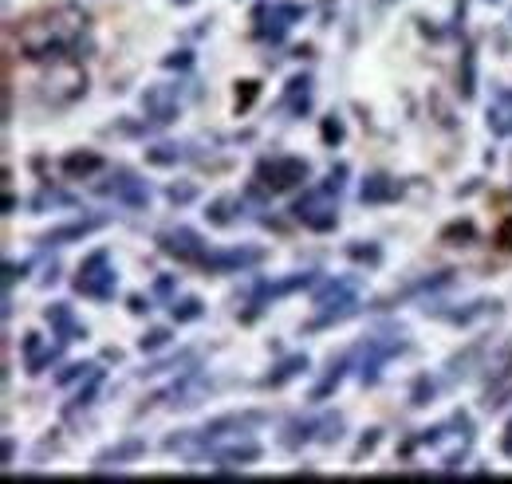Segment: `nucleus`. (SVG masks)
I'll list each match as a JSON object with an SVG mask.
<instances>
[{
    "label": "nucleus",
    "instance_id": "nucleus-1",
    "mask_svg": "<svg viewBox=\"0 0 512 484\" xmlns=\"http://www.w3.org/2000/svg\"><path fill=\"white\" fill-rule=\"evenodd\" d=\"M83 36H87V16L75 4H60L56 12L20 24V48L28 60H75Z\"/></svg>",
    "mask_w": 512,
    "mask_h": 484
},
{
    "label": "nucleus",
    "instance_id": "nucleus-2",
    "mask_svg": "<svg viewBox=\"0 0 512 484\" xmlns=\"http://www.w3.org/2000/svg\"><path fill=\"white\" fill-rule=\"evenodd\" d=\"M292 217L300 225H308L312 233H331L339 225V193H331L327 185H308V193L292 205Z\"/></svg>",
    "mask_w": 512,
    "mask_h": 484
},
{
    "label": "nucleus",
    "instance_id": "nucleus-3",
    "mask_svg": "<svg viewBox=\"0 0 512 484\" xmlns=\"http://www.w3.org/2000/svg\"><path fill=\"white\" fill-rule=\"evenodd\" d=\"M115 288H119V276L111 268V252L107 248H95L83 264H79V276H75V292L87 296V300H115Z\"/></svg>",
    "mask_w": 512,
    "mask_h": 484
},
{
    "label": "nucleus",
    "instance_id": "nucleus-4",
    "mask_svg": "<svg viewBox=\"0 0 512 484\" xmlns=\"http://www.w3.org/2000/svg\"><path fill=\"white\" fill-rule=\"evenodd\" d=\"M308 174H312V166L304 158H292V154H276V158H264L256 166V182L268 193H288V189L308 182Z\"/></svg>",
    "mask_w": 512,
    "mask_h": 484
},
{
    "label": "nucleus",
    "instance_id": "nucleus-5",
    "mask_svg": "<svg viewBox=\"0 0 512 484\" xmlns=\"http://www.w3.org/2000/svg\"><path fill=\"white\" fill-rule=\"evenodd\" d=\"M304 20V4H292V0H276V4H260L253 12L256 36L260 40H284L288 28Z\"/></svg>",
    "mask_w": 512,
    "mask_h": 484
},
{
    "label": "nucleus",
    "instance_id": "nucleus-6",
    "mask_svg": "<svg viewBox=\"0 0 512 484\" xmlns=\"http://www.w3.org/2000/svg\"><path fill=\"white\" fill-rule=\"evenodd\" d=\"M158 248L166 256H174L178 264H197V268L209 256V244L201 241V233H193V229H166V233H158Z\"/></svg>",
    "mask_w": 512,
    "mask_h": 484
},
{
    "label": "nucleus",
    "instance_id": "nucleus-7",
    "mask_svg": "<svg viewBox=\"0 0 512 484\" xmlns=\"http://www.w3.org/2000/svg\"><path fill=\"white\" fill-rule=\"evenodd\" d=\"M406 351V343L402 339H367L363 343V370H359V382L363 386H375L379 378H383V366L394 359V355H402Z\"/></svg>",
    "mask_w": 512,
    "mask_h": 484
},
{
    "label": "nucleus",
    "instance_id": "nucleus-8",
    "mask_svg": "<svg viewBox=\"0 0 512 484\" xmlns=\"http://www.w3.org/2000/svg\"><path fill=\"white\" fill-rule=\"evenodd\" d=\"M99 193H103V197H115V201L127 205V209H146V205H150V185L138 182L127 170H119L111 182L99 185Z\"/></svg>",
    "mask_w": 512,
    "mask_h": 484
},
{
    "label": "nucleus",
    "instance_id": "nucleus-9",
    "mask_svg": "<svg viewBox=\"0 0 512 484\" xmlns=\"http://www.w3.org/2000/svg\"><path fill=\"white\" fill-rule=\"evenodd\" d=\"M264 260V248H225V252H209L205 256V272H245Z\"/></svg>",
    "mask_w": 512,
    "mask_h": 484
},
{
    "label": "nucleus",
    "instance_id": "nucleus-10",
    "mask_svg": "<svg viewBox=\"0 0 512 484\" xmlns=\"http://www.w3.org/2000/svg\"><path fill=\"white\" fill-rule=\"evenodd\" d=\"M268 422V414H260V410H249V414H229V418H217V422H209L201 433H205V453H209V445H217L221 437H229V433H249L256 425Z\"/></svg>",
    "mask_w": 512,
    "mask_h": 484
},
{
    "label": "nucleus",
    "instance_id": "nucleus-11",
    "mask_svg": "<svg viewBox=\"0 0 512 484\" xmlns=\"http://www.w3.org/2000/svg\"><path fill=\"white\" fill-rule=\"evenodd\" d=\"M355 296H359V280L355 276H343V280H323L316 288L312 303L316 307H343V311H355Z\"/></svg>",
    "mask_w": 512,
    "mask_h": 484
},
{
    "label": "nucleus",
    "instance_id": "nucleus-12",
    "mask_svg": "<svg viewBox=\"0 0 512 484\" xmlns=\"http://www.w3.org/2000/svg\"><path fill=\"white\" fill-rule=\"evenodd\" d=\"M44 319H48V327L60 335V343H75V339H87V327L75 319V311H71V303H52L48 311H44Z\"/></svg>",
    "mask_w": 512,
    "mask_h": 484
},
{
    "label": "nucleus",
    "instance_id": "nucleus-13",
    "mask_svg": "<svg viewBox=\"0 0 512 484\" xmlns=\"http://www.w3.org/2000/svg\"><path fill=\"white\" fill-rule=\"evenodd\" d=\"M205 394H209V386H205L201 370H186V378H182V382H178L170 394H162L158 402H170V406H197Z\"/></svg>",
    "mask_w": 512,
    "mask_h": 484
},
{
    "label": "nucleus",
    "instance_id": "nucleus-14",
    "mask_svg": "<svg viewBox=\"0 0 512 484\" xmlns=\"http://www.w3.org/2000/svg\"><path fill=\"white\" fill-rule=\"evenodd\" d=\"M107 225V217H83V221H71V225H60V229H52V233H44L40 244H67V241H83V237H91L95 229H103Z\"/></svg>",
    "mask_w": 512,
    "mask_h": 484
},
{
    "label": "nucleus",
    "instance_id": "nucleus-15",
    "mask_svg": "<svg viewBox=\"0 0 512 484\" xmlns=\"http://www.w3.org/2000/svg\"><path fill=\"white\" fill-rule=\"evenodd\" d=\"M146 453V441L142 437H127V441H119V445H111V449H103L99 457H95V469H111V465H127V461H138Z\"/></svg>",
    "mask_w": 512,
    "mask_h": 484
},
{
    "label": "nucleus",
    "instance_id": "nucleus-16",
    "mask_svg": "<svg viewBox=\"0 0 512 484\" xmlns=\"http://www.w3.org/2000/svg\"><path fill=\"white\" fill-rule=\"evenodd\" d=\"M394 197H402V185L394 182V178H386V174H371L363 182V189H359V201L363 205H386Z\"/></svg>",
    "mask_w": 512,
    "mask_h": 484
},
{
    "label": "nucleus",
    "instance_id": "nucleus-17",
    "mask_svg": "<svg viewBox=\"0 0 512 484\" xmlns=\"http://www.w3.org/2000/svg\"><path fill=\"white\" fill-rule=\"evenodd\" d=\"M260 453H264V449L249 437L245 445H229V449L213 453V461H217V469L225 473V469H245V465H253V461H260Z\"/></svg>",
    "mask_w": 512,
    "mask_h": 484
},
{
    "label": "nucleus",
    "instance_id": "nucleus-18",
    "mask_svg": "<svg viewBox=\"0 0 512 484\" xmlns=\"http://www.w3.org/2000/svg\"><path fill=\"white\" fill-rule=\"evenodd\" d=\"M60 359V347H44L40 335H24V366L28 374H44V366H52Z\"/></svg>",
    "mask_w": 512,
    "mask_h": 484
},
{
    "label": "nucleus",
    "instance_id": "nucleus-19",
    "mask_svg": "<svg viewBox=\"0 0 512 484\" xmlns=\"http://www.w3.org/2000/svg\"><path fill=\"white\" fill-rule=\"evenodd\" d=\"M308 366H312V363H308V355H288L284 363H280L272 374H268V378H264V386H268V390H280V386H288L292 378H300Z\"/></svg>",
    "mask_w": 512,
    "mask_h": 484
},
{
    "label": "nucleus",
    "instance_id": "nucleus-20",
    "mask_svg": "<svg viewBox=\"0 0 512 484\" xmlns=\"http://www.w3.org/2000/svg\"><path fill=\"white\" fill-rule=\"evenodd\" d=\"M99 170H103V154H67L64 158V174L71 182H83Z\"/></svg>",
    "mask_w": 512,
    "mask_h": 484
},
{
    "label": "nucleus",
    "instance_id": "nucleus-21",
    "mask_svg": "<svg viewBox=\"0 0 512 484\" xmlns=\"http://www.w3.org/2000/svg\"><path fill=\"white\" fill-rule=\"evenodd\" d=\"M457 91H461V99H473V95H477V52H473V44L461 52V67H457Z\"/></svg>",
    "mask_w": 512,
    "mask_h": 484
},
{
    "label": "nucleus",
    "instance_id": "nucleus-22",
    "mask_svg": "<svg viewBox=\"0 0 512 484\" xmlns=\"http://www.w3.org/2000/svg\"><path fill=\"white\" fill-rule=\"evenodd\" d=\"M489 130L493 134H512V91H501L497 103L489 107Z\"/></svg>",
    "mask_w": 512,
    "mask_h": 484
},
{
    "label": "nucleus",
    "instance_id": "nucleus-23",
    "mask_svg": "<svg viewBox=\"0 0 512 484\" xmlns=\"http://www.w3.org/2000/svg\"><path fill=\"white\" fill-rule=\"evenodd\" d=\"M320 422H323V418H320ZM320 422H312V418H308V422H304V418H296V422L288 425V433H284V445H288V449H300L304 441L320 437Z\"/></svg>",
    "mask_w": 512,
    "mask_h": 484
},
{
    "label": "nucleus",
    "instance_id": "nucleus-24",
    "mask_svg": "<svg viewBox=\"0 0 512 484\" xmlns=\"http://www.w3.org/2000/svg\"><path fill=\"white\" fill-rule=\"evenodd\" d=\"M170 315H174V323H197L201 315H205V303L186 296V300H174L170 303Z\"/></svg>",
    "mask_w": 512,
    "mask_h": 484
},
{
    "label": "nucleus",
    "instance_id": "nucleus-25",
    "mask_svg": "<svg viewBox=\"0 0 512 484\" xmlns=\"http://www.w3.org/2000/svg\"><path fill=\"white\" fill-rule=\"evenodd\" d=\"M347 366H351V355H343L339 363H331V374H327L320 386L312 390V402H323V398H327V394H331V390H335V386L343 382V370H347Z\"/></svg>",
    "mask_w": 512,
    "mask_h": 484
},
{
    "label": "nucleus",
    "instance_id": "nucleus-26",
    "mask_svg": "<svg viewBox=\"0 0 512 484\" xmlns=\"http://www.w3.org/2000/svg\"><path fill=\"white\" fill-rule=\"evenodd\" d=\"M347 256H351L355 264H371V268H379V264H383V248H379V244L355 241L351 248H347Z\"/></svg>",
    "mask_w": 512,
    "mask_h": 484
},
{
    "label": "nucleus",
    "instance_id": "nucleus-27",
    "mask_svg": "<svg viewBox=\"0 0 512 484\" xmlns=\"http://www.w3.org/2000/svg\"><path fill=\"white\" fill-rule=\"evenodd\" d=\"M146 162H150V166H178V162H182V150L170 146V142H162V146H150V150H146Z\"/></svg>",
    "mask_w": 512,
    "mask_h": 484
},
{
    "label": "nucleus",
    "instance_id": "nucleus-28",
    "mask_svg": "<svg viewBox=\"0 0 512 484\" xmlns=\"http://www.w3.org/2000/svg\"><path fill=\"white\" fill-rule=\"evenodd\" d=\"M477 237V229H473V221H453L442 229V244H469Z\"/></svg>",
    "mask_w": 512,
    "mask_h": 484
},
{
    "label": "nucleus",
    "instance_id": "nucleus-29",
    "mask_svg": "<svg viewBox=\"0 0 512 484\" xmlns=\"http://www.w3.org/2000/svg\"><path fill=\"white\" fill-rule=\"evenodd\" d=\"M237 205H241L237 197H217V201L209 205V213H205V217H209L213 225H233V213H229V209H237Z\"/></svg>",
    "mask_w": 512,
    "mask_h": 484
},
{
    "label": "nucleus",
    "instance_id": "nucleus-30",
    "mask_svg": "<svg viewBox=\"0 0 512 484\" xmlns=\"http://www.w3.org/2000/svg\"><path fill=\"white\" fill-rule=\"evenodd\" d=\"M170 339H174V335H170L166 327H154V331H146V335L138 339V347H142V351H162V347H170Z\"/></svg>",
    "mask_w": 512,
    "mask_h": 484
},
{
    "label": "nucleus",
    "instance_id": "nucleus-31",
    "mask_svg": "<svg viewBox=\"0 0 512 484\" xmlns=\"http://www.w3.org/2000/svg\"><path fill=\"white\" fill-rule=\"evenodd\" d=\"M256 95H260V83H253V79H245V83H237V115L253 107V103H256Z\"/></svg>",
    "mask_w": 512,
    "mask_h": 484
},
{
    "label": "nucleus",
    "instance_id": "nucleus-32",
    "mask_svg": "<svg viewBox=\"0 0 512 484\" xmlns=\"http://www.w3.org/2000/svg\"><path fill=\"white\" fill-rule=\"evenodd\" d=\"M434 390H438V386H434V382L422 374V378L414 382V390H410V406H426V402L434 398Z\"/></svg>",
    "mask_w": 512,
    "mask_h": 484
},
{
    "label": "nucleus",
    "instance_id": "nucleus-33",
    "mask_svg": "<svg viewBox=\"0 0 512 484\" xmlns=\"http://www.w3.org/2000/svg\"><path fill=\"white\" fill-rule=\"evenodd\" d=\"M166 197H170V205H190L193 197H197V185L193 182L170 185V189H166Z\"/></svg>",
    "mask_w": 512,
    "mask_h": 484
},
{
    "label": "nucleus",
    "instance_id": "nucleus-34",
    "mask_svg": "<svg viewBox=\"0 0 512 484\" xmlns=\"http://www.w3.org/2000/svg\"><path fill=\"white\" fill-rule=\"evenodd\" d=\"M91 374H95V366H91V363H71L64 374L56 378V382H60V386H71L75 378H91Z\"/></svg>",
    "mask_w": 512,
    "mask_h": 484
},
{
    "label": "nucleus",
    "instance_id": "nucleus-35",
    "mask_svg": "<svg viewBox=\"0 0 512 484\" xmlns=\"http://www.w3.org/2000/svg\"><path fill=\"white\" fill-rule=\"evenodd\" d=\"M323 142H327V146L343 142V122H339V119H323Z\"/></svg>",
    "mask_w": 512,
    "mask_h": 484
},
{
    "label": "nucleus",
    "instance_id": "nucleus-36",
    "mask_svg": "<svg viewBox=\"0 0 512 484\" xmlns=\"http://www.w3.org/2000/svg\"><path fill=\"white\" fill-rule=\"evenodd\" d=\"M24 272H28V264H4V292H12V284L24 280Z\"/></svg>",
    "mask_w": 512,
    "mask_h": 484
},
{
    "label": "nucleus",
    "instance_id": "nucleus-37",
    "mask_svg": "<svg viewBox=\"0 0 512 484\" xmlns=\"http://www.w3.org/2000/svg\"><path fill=\"white\" fill-rule=\"evenodd\" d=\"M497 248H505V252H512V213L501 221V229H497Z\"/></svg>",
    "mask_w": 512,
    "mask_h": 484
},
{
    "label": "nucleus",
    "instance_id": "nucleus-38",
    "mask_svg": "<svg viewBox=\"0 0 512 484\" xmlns=\"http://www.w3.org/2000/svg\"><path fill=\"white\" fill-rule=\"evenodd\" d=\"M375 445H379V429H371V437H363V441H359V453H355V461H359V457H367Z\"/></svg>",
    "mask_w": 512,
    "mask_h": 484
},
{
    "label": "nucleus",
    "instance_id": "nucleus-39",
    "mask_svg": "<svg viewBox=\"0 0 512 484\" xmlns=\"http://www.w3.org/2000/svg\"><path fill=\"white\" fill-rule=\"evenodd\" d=\"M190 63H193L190 52H174V56H166V67H182V71H186Z\"/></svg>",
    "mask_w": 512,
    "mask_h": 484
},
{
    "label": "nucleus",
    "instance_id": "nucleus-40",
    "mask_svg": "<svg viewBox=\"0 0 512 484\" xmlns=\"http://www.w3.org/2000/svg\"><path fill=\"white\" fill-rule=\"evenodd\" d=\"M154 296H174V276H162V280L154 284Z\"/></svg>",
    "mask_w": 512,
    "mask_h": 484
},
{
    "label": "nucleus",
    "instance_id": "nucleus-41",
    "mask_svg": "<svg viewBox=\"0 0 512 484\" xmlns=\"http://www.w3.org/2000/svg\"><path fill=\"white\" fill-rule=\"evenodd\" d=\"M130 311H134V315H142V311H150V300H142V296H130Z\"/></svg>",
    "mask_w": 512,
    "mask_h": 484
},
{
    "label": "nucleus",
    "instance_id": "nucleus-42",
    "mask_svg": "<svg viewBox=\"0 0 512 484\" xmlns=\"http://www.w3.org/2000/svg\"><path fill=\"white\" fill-rule=\"evenodd\" d=\"M505 453L512 457V425H509V437H505Z\"/></svg>",
    "mask_w": 512,
    "mask_h": 484
},
{
    "label": "nucleus",
    "instance_id": "nucleus-43",
    "mask_svg": "<svg viewBox=\"0 0 512 484\" xmlns=\"http://www.w3.org/2000/svg\"><path fill=\"white\" fill-rule=\"evenodd\" d=\"M178 4H193V0H178Z\"/></svg>",
    "mask_w": 512,
    "mask_h": 484
}]
</instances>
